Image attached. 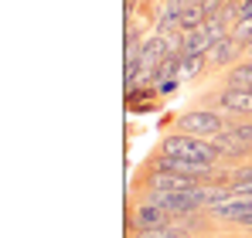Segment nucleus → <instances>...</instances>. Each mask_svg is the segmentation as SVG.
<instances>
[{"label": "nucleus", "instance_id": "nucleus-1", "mask_svg": "<svg viewBox=\"0 0 252 238\" xmlns=\"http://www.w3.org/2000/svg\"><path fill=\"white\" fill-rule=\"evenodd\" d=\"M164 153H174V157H188V160H205V163H215V160L221 157L218 150H215V143L205 140V136H191V133H174L164 140V147H160Z\"/></svg>", "mask_w": 252, "mask_h": 238}, {"label": "nucleus", "instance_id": "nucleus-2", "mask_svg": "<svg viewBox=\"0 0 252 238\" xmlns=\"http://www.w3.org/2000/svg\"><path fill=\"white\" fill-rule=\"evenodd\" d=\"M228 122L218 116V113H211V109H194V113H184V116H177V129L181 133H191V136H205L211 140L215 133H221Z\"/></svg>", "mask_w": 252, "mask_h": 238}, {"label": "nucleus", "instance_id": "nucleus-3", "mask_svg": "<svg viewBox=\"0 0 252 238\" xmlns=\"http://www.w3.org/2000/svg\"><path fill=\"white\" fill-rule=\"evenodd\" d=\"M211 218H218V221H242V218H249L252 214V198H225V201H215L211 208H205Z\"/></svg>", "mask_w": 252, "mask_h": 238}, {"label": "nucleus", "instance_id": "nucleus-4", "mask_svg": "<svg viewBox=\"0 0 252 238\" xmlns=\"http://www.w3.org/2000/svg\"><path fill=\"white\" fill-rule=\"evenodd\" d=\"M167 221H174V214H167L160 204L147 201V204H140V208L133 211L129 228H133V232H143V228H160V225H167Z\"/></svg>", "mask_w": 252, "mask_h": 238}, {"label": "nucleus", "instance_id": "nucleus-5", "mask_svg": "<svg viewBox=\"0 0 252 238\" xmlns=\"http://www.w3.org/2000/svg\"><path fill=\"white\" fill-rule=\"evenodd\" d=\"M150 191H191L201 184V177H188V174H174V170H154L150 174Z\"/></svg>", "mask_w": 252, "mask_h": 238}, {"label": "nucleus", "instance_id": "nucleus-6", "mask_svg": "<svg viewBox=\"0 0 252 238\" xmlns=\"http://www.w3.org/2000/svg\"><path fill=\"white\" fill-rule=\"evenodd\" d=\"M218 109L225 113H239V116H252V89H225L218 95Z\"/></svg>", "mask_w": 252, "mask_h": 238}, {"label": "nucleus", "instance_id": "nucleus-7", "mask_svg": "<svg viewBox=\"0 0 252 238\" xmlns=\"http://www.w3.org/2000/svg\"><path fill=\"white\" fill-rule=\"evenodd\" d=\"M164 58H167V41H164V34H154V38H147L140 44V68L143 72L157 68Z\"/></svg>", "mask_w": 252, "mask_h": 238}, {"label": "nucleus", "instance_id": "nucleus-8", "mask_svg": "<svg viewBox=\"0 0 252 238\" xmlns=\"http://www.w3.org/2000/svg\"><path fill=\"white\" fill-rule=\"evenodd\" d=\"M211 143H215V150H218L221 157H246V153H252V143L239 140V136H235V133H228V129L215 133V136H211Z\"/></svg>", "mask_w": 252, "mask_h": 238}, {"label": "nucleus", "instance_id": "nucleus-9", "mask_svg": "<svg viewBox=\"0 0 252 238\" xmlns=\"http://www.w3.org/2000/svg\"><path fill=\"white\" fill-rule=\"evenodd\" d=\"M242 48H246V44H239L232 34H225V38L211 48V61H215V65H232V61L239 58V51H242Z\"/></svg>", "mask_w": 252, "mask_h": 238}, {"label": "nucleus", "instance_id": "nucleus-10", "mask_svg": "<svg viewBox=\"0 0 252 238\" xmlns=\"http://www.w3.org/2000/svg\"><path fill=\"white\" fill-rule=\"evenodd\" d=\"M181 55H211V44L205 31H181Z\"/></svg>", "mask_w": 252, "mask_h": 238}, {"label": "nucleus", "instance_id": "nucleus-11", "mask_svg": "<svg viewBox=\"0 0 252 238\" xmlns=\"http://www.w3.org/2000/svg\"><path fill=\"white\" fill-rule=\"evenodd\" d=\"M205 21H208V14H205L201 3H184V10H181V31H198V28H205Z\"/></svg>", "mask_w": 252, "mask_h": 238}, {"label": "nucleus", "instance_id": "nucleus-12", "mask_svg": "<svg viewBox=\"0 0 252 238\" xmlns=\"http://www.w3.org/2000/svg\"><path fill=\"white\" fill-rule=\"evenodd\" d=\"M228 85H232V89H252V61L235 65V68L228 72Z\"/></svg>", "mask_w": 252, "mask_h": 238}, {"label": "nucleus", "instance_id": "nucleus-13", "mask_svg": "<svg viewBox=\"0 0 252 238\" xmlns=\"http://www.w3.org/2000/svg\"><path fill=\"white\" fill-rule=\"evenodd\" d=\"M232 38L239 44H246V48H252V17H242L239 24H232Z\"/></svg>", "mask_w": 252, "mask_h": 238}, {"label": "nucleus", "instance_id": "nucleus-14", "mask_svg": "<svg viewBox=\"0 0 252 238\" xmlns=\"http://www.w3.org/2000/svg\"><path fill=\"white\" fill-rule=\"evenodd\" d=\"M218 17H221L228 28H232V24H239V21H242V3H235V0H225V7H221V14H218Z\"/></svg>", "mask_w": 252, "mask_h": 238}, {"label": "nucleus", "instance_id": "nucleus-15", "mask_svg": "<svg viewBox=\"0 0 252 238\" xmlns=\"http://www.w3.org/2000/svg\"><path fill=\"white\" fill-rule=\"evenodd\" d=\"M201 65H205V55H184V58H181V75L191 79V75H198Z\"/></svg>", "mask_w": 252, "mask_h": 238}, {"label": "nucleus", "instance_id": "nucleus-16", "mask_svg": "<svg viewBox=\"0 0 252 238\" xmlns=\"http://www.w3.org/2000/svg\"><path fill=\"white\" fill-rule=\"evenodd\" d=\"M228 180H252V167H235V170H228Z\"/></svg>", "mask_w": 252, "mask_h": 238}, {"label": "nucleus", "instance_id": "nucleus-17", "mask_svg": "<svg viewBox=\"0 0 252 238\" xmlns=\"http://www.w3.org/2000/svg\"><path fill=\"white\" fill-rule=\"evenodd\" d=\"M157 92H160V95H170V92H177V79H164L160 85H157Z\"/></svg>", "mask_w": 252, "mask_h": 238}, {"label": "nucleus", "instance_id": "nucleus-18", "mask_svg": "<svg viewBox=\"0 0 252 238\" xmlns=\"http://www.w3.org/2000/svg\"><path fill=\"white\" fill-rule=\"evenodd\" d=\"M242 17H252V0H242Z\"/></svg>", "mask_w": 252, "mask_h": 238}, {"label": "nucleus", "instance_id": "nucleus-19", "mask_svg": "<svg viewBox=\"0 0 252 238\" xmlns=\"http://www.w3.org/2000/svg\"><path fill=\"white\" fill-rule=\"evenodd\" d=\"M170 7H177V10H184V3H188V0H167Z\"/></svg>", "mask_w": 252, "mask_h": 238}, {"label": "nucleus", "instance_id": "nucleus-20", "mask_svg": "<svg viewBox=\"0 0 252 238\" xmlns=\"http://www.w3.org/2000/svg\"><path fill=\"white\" fill-rule=\"evenodd\" d=\"M239 225H242V228H249V232H252V214H249V218H242Z\"/></svg>", "mask_w": 252, "mask_h": 238}, {"label": "nucleus", "instance_id": "nucleus-21", "mask_svg": "<svg viewBox=\"0 0 252 238\" xmlns=\"http://www.w3.org/2000/svg\"><path fill=\"white\" fill-rule=\"evenodd\" d=\"M136 3H140V0H126V10H133V7H136Z\"/></svg>", "mask_w": 252, "mask_h": 238}, {"label": "nucleus", "instance_id": "nucleus-22", "mask_svg": "<svg viewBox=\"0 0 252 238\" xmlns=\"http://www.w3.org/2000/svg\"><path fill=\"white\" fill-rule=\"evenodd\" d=\"M129 238H140V235H136V232H133V235H129Z\"/></svg>", "mask_w": 252, "mask_h": 238}]
</instances>
